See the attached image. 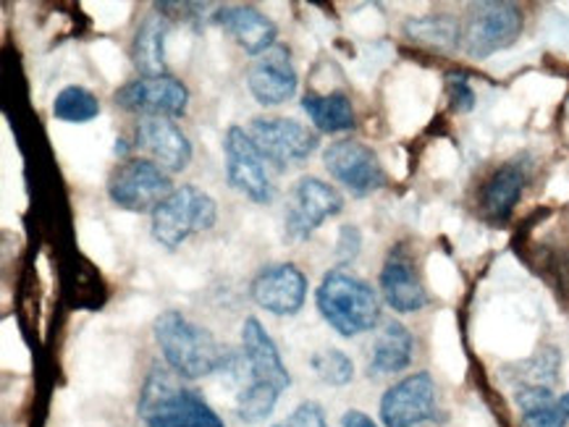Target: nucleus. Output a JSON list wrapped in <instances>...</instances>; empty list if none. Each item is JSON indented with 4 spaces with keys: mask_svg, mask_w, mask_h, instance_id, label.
I'll return each mask as SVG.
<instances>
[{
    "mask_svg": "<svg viewBox=\"0 0 569 427\" xmlns=\"http://www.w3.org/2000/svg\"><path fill=\"white\" fill-rule=\"evenodd\" d=\"M152 336L163 354L166 367L181 380L208 378L226 365V349L213 333L189 321L179 309L160 313L152 323Z\"/></svg>",
    "mask_w": 569,
    "mask_h": 427,
    "instance_id": "f257e3e1",
    "label": "nucleus"
},
{
    "mask_svg": "<svg viewBox=\"0 0 569 427\" xmlns=\"http://www.w3.org/2000/svg\"><path fill=\"white\" fill-rule=\"evenodd\" d=\"M137 417L144 427H226L200 390L184 386L177 373L160 365L142 383Z\"/></svg>",
    "mask_w": 569,
    "mask_h": 427,
    "instance_id": "f03ea898",
    "label": "nucleus"
},
{
    "mask_svg": "<svg viewBox=\"0 0 569 427\" xmlns=\"http://www.w3.org/2000/svg\"><path fill=\"white\" fill-rule=\"evenodd\" d=\"M316 304L320 317L345 338L362 336L381 321V296L368 281L345 267L326 273L316 292Z\"/></svg>",
    "mask_w": 569,
    "mask_h": 427,
    "instance_id": "7ed1b4c3",
    "label": "nucleus"
},
{
    "mask_svg": "<svg viewBox=\"0 0 569 427\" xmlns=\"http://www.w3.org/2000/svg\"><path fill=\"white\" fill-rule=\"evenodd\" d=\"M218 221V205L200 186L184 184L156 207L150 221L152 238L166 250H179L189 238L210 231Z\"/></svg>",
    "mask_w": 569,
    "mask_h": 427,
    "instance_id": "20e7f679",
    "label": "nucleus"
},
{
    "mask_svg": "<svg viewBox=\"0 0 569 427\" xmlns=\"http://www.w3.org/2000/svg\"><path fill=\"white\" fill-rule=\"evenodd\" d=\"M345 210V197L337 186L323 179L302 176L291 186L287 207H283V236L291 244H302L323 226L328 218Z\"/></svg>",
    "mask_w": 569,
    "mask_h": 427,
    "instance_id": "39448f33",
    "label": "nucleus"
},
{
    "mask_svg": "<svg viewBox=\"0 0 569 427\" xmlns=\"http://www.w3.org/2000/svg\"><path fill=\"white\" fill-rule=\"evenodd\" d=\"M522 11L515 3H476L462 21V50L476 61L515 45L522 34Z\"/></svg>",
    "mask_w": 569,
    "mask_h": 427,
    "instance_id": "423d86ee",
    "label": "nucleus"
},
{
    "mask_svg": "<svg viewBox=\"0 0 569 427\" xmlns=\"http://www.w3.org/2000/svg\"><path fill=\"white\" fill-rule=\"evenodd\" d=\"M173 192L169 171L148 157H127L108 179V197L129 213H156V207Z\"/></svg>",
    "mask_w": 569,
    "mask_h": 427,
    "instance_id": "0eeeda50",
    "label": "nucleus"
},
{
    "mask_svg": "<svg viewBox=\"0 0 569 427\" xmlns=\"http://www.w3.org/2000/svg\"><path fill=\"white\" fill-rule=\"evenodd\" d=\"M247 134L258 144L262 157L276 165V171H287L289 165L308 161L320 142L316 129L283 115H258L247 126Z\"/></svg>",
    "mask_w": 569,
    "mask_h": 427,
    "instance_id": "6e6552de",
    "label": "nucleus"
},
{
    "mask_svg": "<svg viewBox=\"0 0 569 427\" xmlns=\"http://www.w3.org/2000/svg\"><path fill=\"white\" fill-rule=\"evenodd\" d=\"M226 179L231 190H237L254 205H268L273 200V181L268 176V161L258 144L242 126H229L223 136Z\"/></svg>",
    "mask_w": 569,
    "mask_h": 427,
    "instance_id": "1a4fd4ad",
    "label": "nucleus"
},
{
    "mask_svg": "<svg viewBox=\"0 0 569 427\" xmlns=\"http://www.w3.org/2000/svg\"><path fill=\"white\" fill-rule=\"evenodd\" d=\"M116 105L142 119H177L187 111L189 90L171 74L137 77L116 90Z\"/></svg>",
    "mask_w": 569,
    "mask_h": 427,
    "instance_id": "9d476101",
    "label": "nucleus"
},
{
    "mask_svg": "<svg viewBox=\"0 0 569 427\" xmlns=\"http://www.w3.org/2000/svg\"><path fill=\"white\" fill-rule=\"evenodd\" d=\"M439 417V394L430 373H412L381 396L383 427H422Z\"/></svg>",
    "mask_w": 569,
    "mask_h": 427,
    "instance_id": "9b49d317",
    "label": "nucleus"
},
{
    "mask_svg": "<svg viewBox=\"0 0 569 427\" xmlns=\"http://www.w3.org/2000/svg\"><path fill=\"white\" fill-rule=\"evenodd\" d=\"M323 165L352 197H370L386 186V171L381 161L368 144L357 140H339L328 144L323 152Z\"/></svg>",
    "mask_w": 569,
    "mask_h": 427,
    "instance_id": "f8f14e48",
    "label": "nucleus"
},
{
    "mask_svg": "<svg viewBox=\"0 0 569 427\" xmlns=\"http://www.w3.org/2000/svg\"><path fill=\"white\" fill-rule=\"evenodd\" d=\"M137 150L169 173L184 171L192 161V142L171 119H140L129 142H121V152Z\"/></svg>",
    "mask_w": 569,
    "mask_h": 427,
    "instance_id": "ddd939ff",
    "label": "nucleus"
},
{
    "mask_svg": "<svg viewBox=\"0 0 569 427\" xmlns=\"http://www.w3.org/2000/svg\"><path fill=\"white\" fill-rule=\"evenodd\" d=\"M252 302L276 317H291L308 299V276L295 263H273L260 267L250 286Z\"/></svg>",
    "mask_w": 569,
    "mask_h": 427,
    "instance_id": "4468645a",
    "label": "nucleus"
},
{
    "mask_svg": "<svg viewBox=\"0 0 569 427\" xmlns=\"http://www.w3.org/2000/svg\"><path fill=\"white\" fill-rule=\"evenodd\" d=\"M378 284H381V296L393 313L412 315L420 313L428 304V294L420 281L418 265H415L412 252L405 242L393 244L389 250V255L383 260L381 276H378Z\"/></svg>",
    "mask_w": 569,
    "mask_h": 427,
    "instance_id": "2eb2a0df",
    "label": "nucleus"
},
{
    "mask_svg": "<svg viewBox=\"0 0 569 427\" xmlns=\"http://www.w3.org/2000/svg\"><path fill=\"white\" fill-rule=\"evenodd\" d=\"M247 87H250V95L266 108L289 103L297 95L299 87L289 48L273 45L271 50L254 58L252 67L247 69Z\"/></svg>",
    "mask_w": 569,
    "mask_h": 427,
    "instance_id": "dca6fc26",
    "label": "nucleus"
},
{
    "mask_svg": "<svg viewBox=\"0 0 569 427\" xmlns=\"http://www.w3.org/2000/svg\"><path fill=\"white\" fill-rule=\"evenodd\" d=\"M242 354L247 370H250V383L287 394L291 386V375L287 365H283L279 346H276L271 333L266 331V325L258 317H247L242 325Z\"/></svg>",
    "mask_w": 569,
    "mask_h": 427,
    "instance_id": "f3484780",
    "label": "nucleus"
},
{
    "mask_svg": "<svg viewBox=\"0 0 569 427\" xmlns=\"http://www.w3.org/2000/svg\"><path fill=\"white\" fill-rule=\"evenodd\" d=\"M213 24L223 27L247 55H262L276 45L279 29L254 6H218Z\"/></svg>",
    "mask_w": 569,
    "mask_h": 427,
    "instance_id": "a211bd4d",
    "label": "nucleus"
},
{
    "mask_svg": "<svg viewBox=\"0 0 569 427\" xmlns=\"http://www.w3.org/2000/svg\"><path fill=\"white\" fill-rule=\"evenodd\" d=\"M530 165L525 157H515L505 165H499L480 190V210L488 221L505 223L512 218L517 202L522 197L525 184H528Z\"/></svg>",
    "mask_w": 569,
    "mask_h": 427,
    "instance_id": "6ab92c4d",
    "label": "nucleus"
},
{
    "mask_svg": "<svg viewBox=\"0 0 569 427\" xmlns=\"http://www.w3.org/2000/svg\"><path fill=\"white\" fill-rule=\"evenodd\" d=\"M415 357V336L407 325L399 321H389L376 336L373 352L368 359V375L383 378V375L401 373L410 367Z\"/></svg>",
    "mask_w": 569,
    "mask_h": 427,
    "instance_id": "aec40b11",
    "label": "nucleus"
},
{
    "mask_svg": "<svg viewBox=\"0 0 569 427\" xmlns=\"http://www.w3.org/2000/svg\"><path fill=\"white\" fill-rule=\"evenodd\" d=\"M171 21L163 13H150L137 27L131 40V63L142 77L166 74V40H169Z\"/></svg>",
    "mask_w": 569,
    "mask_h": 427,
    "instance_id": "412c9836",
    "label": "nucleus"
},
{
    "mask_svg": "<svg viewBox=\"0 0 569 427\" xmlns=\"http://www.w3.org/2000/svg\"><path fill=\"white\" fill-rule=\"evenodd\" d=\"M302 111L320 134H345L357 126L355 105L345 92H331V95H316L308 92L302 95Z\"/></svg>",
    "mask_w": 569,
    "mask_h": 427,
    "instance_id": "4be33fe9",
    "label": "nucleus"
},
{
    "mask_svg": "<svg viewBox=\"0 0 569 427\" xmlns=\"http://www.w3.org/2000/svg\"><path fill=\"white\" fill-rule=\"evenodd\" d=\"M522 427H567L569 415L561 396L549 386H525L517 390Z\"/></svg>",
    "mask_w": 569,
    "mask_h": 427,
    "instance_id": "5701e85b",
    "label": "nucleus"
},
{
    "mask_svg": "<svg viewBox=\"0 0 569 427\" xmlns=\"http://www.w3.org/2000/svg\"><path fill=\"white\" fill-rule=\"evenodd\" d=\"M405 32L407 38L420 42V45L443 50V53L462 48V24L449 13H430V17L410 19L405 24Z\"/></svg>",
    "mask_w": 569,
    "mask_h": 427,
    "instance_id": "b1692460",
    "label": "nucleus"
},
{
    "mask_svg": "<svg viewBox=\"0 0 569 427\" xmlns=\"http://www.w3.org/2000/svg\"><path fill=\"white\" fill-rule=\"evenodd\" d=\"M53 115L66 124H90L100 115V100L87 87H63L53 100Z\"/></svg>",
    "mask_w": 569,
    "mask_h": 427,
    "instance_id": "393cba45",
    "label": "nucleus"
},
{
    "mask_svg": "<svg viewBox=\"0 0 569 427\" xmlns=\"http://www.w3.org/2000/svg\"><path fill=\"white\" fill-rule=\"evenodd\" d=\"M312 373L318 375L326 386L331 388H345L355 380V362L347 352L333 349V346H326V349L316 352L310 357Z\"/></svg>",
    "mask_w": 569,
    "mask_h": 427,
    "instance_id": "a878e982",
    "label": "nucleus"
},
{
    "mask_svg": "<svg viewBox=\"0 0 569 427\" xmlns=\"http://www.w3.org/2000/svg\"><path fill=\"white\" fill-rule=\"evenodd\" d=\"M279 399H281V394L276 388L258 386V383H247V386L239 390V396H237V417L242 419V423L258 425V423H262V419H268L273 415Z\"/></svg>",
    "mask_w": 569,
    "mask_h": 427,
    "instance_id": "bb28decb",
    "label": "nucleus"
},
{
    "mask_svg": "<svg viewBox=\"0 0 569 427\" xmlns=\"http://www.w3.org/2000/svg\"><path fill=\"white\" fill-rule=\"evenodd\" d=\"M287 427H328V417L318 401H302L289 415Z\"/></svg>",
    "mask_w": 569,
    "mask_h": 427,
    "instance_id": "cd10ccee",
    "label": "nucleus"
},
{
    "mask_svg": "<svg viewBox=\"0 0 569 427\" xmlns=\"http://www.w3.org/2000/svg\"><path fill=\"white\" fill-rule=\"evenodd\" d=\"M362 247V234L357 226H341L339 242H337V260L339 265H349L352 260L360 255Z\"/></svg>",
    "mask_w": 569,
    "mask_h": 427,
    "instance_id": "c85d7f7f",
    "label": "nucleus"
},
{
    "mask_svg": "<svg viewBox=\"0 0 569 427\" xmlns=\"http://www.w3.org/2000/svg\"><path fill=\"white\" fill-rule=\"evenodd\" d=\"M449 95H451V105H455V111L459 113H467L476 108V92H472L470 82H467V77L462 74L449 77Z\"/></svg>",
    "mask_w": 569,
    "mask_h": 427,
    "instance_id": "c756f323",
    "label": "nucleus"
},
{
    "mask_svg": "<svg viewBox=\"0 0 569 427\" xmlns=\"http://www.w3.org/2000/svg\"><path fill=\"white\" fill-rule=\"evenodd\" d=\"M341 427H381V425L360 409H349L345 411V417H341Z\"/></svg>",
    "mask_w": 569,
    "mask_h": 427,
    "instance_id": "7c9ffc66",
    "label": "nucleus"
},
{
    "mask_svg": "<svg viewBox=\"0 0 569 427\" xmlns=\"http://www.w3.org/2000/svg\"><path fill=\"white\" fill-rule=\"evenodd\" d=\"M561 401H565V409H567V415H569V394L561 396Z\"/></svg>",
    "mask_w": 569,
    "mask_h": 427,
    "instance_id": "2f4dec72",
    "label": "nucleus"
},
{
    "mask_svg": "<svg viewBox=\"0 0 569 427\" xmlns=\"http://www.w3.org/2000/svg\"><path fill=\"white\" fill-rule=\"evenodd\" d=\"M273 427H287V423H281V425H273Z\"/></svg>",
    "mask_w": 569,
    "mask_h": 427,
    "instance_id": "473e14b6",
    "label": "nucleus"
}]
</instances>
